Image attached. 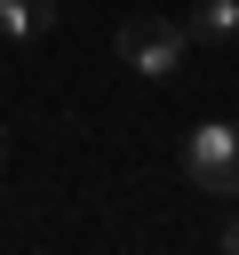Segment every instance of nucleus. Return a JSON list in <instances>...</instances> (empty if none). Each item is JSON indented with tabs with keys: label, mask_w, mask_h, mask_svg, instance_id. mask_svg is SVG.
Masks as SVG:
<instances>
[{
	"label": "nucleus",
	"mask_w": 239,
	"mask_h": 255,
	"mask_svg": "<svg viewBox=\"0 0 239 255\" xmlns=\"http://www.w3.org/2000/svg\"><path fill=\"white\" fill-rule=\"evenodd\" d=\"M183 56H191V24L183 16H127L120 24V64L143 72V80H183Z\"/></svg>",
	"instance_id": "nucleus-1"
},
{
	"label": "nucleus",
	"mask_w": 239,
	"mask_h": 255,
	"mask_svg": "<svg viewBox=\"0 0 239 255\" xmlns=\"http://www.w3.org/2000/svg\"><path fill=\"white\" fill-rule=\"evenodd\" d=\"M183 175L207 199H239V120H207L183 135Z\"/></svg>",
	"instance_id": "nucleus-2"
},
{
	"label": "nucleus",
	"mask_w": 239,
	"mask_h": 255,
	"mask_svg": "<svg viewBox=\"0 0 239 255\" xmlns=\"http://www.w3.org/2000/svg\"><path fill=\"white\" fill-rule=\"evenodd\" d=\"M56 24V0H0V40H40Z\"/></svg>",
	"instance_id": "nucleus-3"
},
{
	"label": "nucleus",
	"mask_w": 239,
	"mask_h": 255,
	"mask_svg": "<svg viewBox=\"0 0 239 255\" xmlns=\"http://www.w3.org/2000/svg\"><path fill=\"white\" fill-rule=\"evenodd\" d=\"M183 24H191V40H239V0H199Z\"/></svg>",
	"instance_id": "nucleus-4"
},
{
	"label": "nucleus",
	"mask_w": 239,
	"mask_h": 255,
	"mask_svg": "<svg viewBox=\"0 0 239 255\" xmlns=\"http://www.w3.org/2000/svg\"><path fill=\"white\" fill-rule=\"evenodd\" d=\"M223 247H231V255H239V215H231V223H223Z\"/></svg>",
	"instance_id": "nucleus-5"
},
{
	"label": "nucleus",
	"mask_w": 239,
	"mask_h": 255,
	"mask_svg": "<svg viewBox=\"0 0 239 255\" xmlns=\"http://www.w3.org/2000/svg\"><path fill=\"white\" fill-rule=\"evenodd\" d=\"M0 159H8V128H0Z\"/></svg>",
	"instance_id": "nucleus-6"
}]
</instances>
